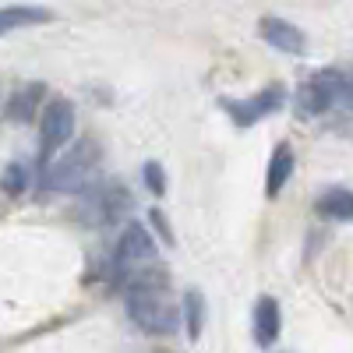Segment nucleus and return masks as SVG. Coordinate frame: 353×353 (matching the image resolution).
Returning <instances> with one entry per match:
<instances>
[{"instance_id":"423d86ee","label":"nucleus","mask_w":353,"mask_h":353,"mask_svg":"<svg viewBox=\"0 0 353 353\" xmlns=\"http://www.w3.org/2000/svg\"><path fill=\"white\" fill-rule=\"evenodd\" d=\"M223 106H226V113L233 117V124L248 128V124L261 121L265 113H276V110L283 106V88H279V85H272V88H265V92H258V96H254V99H248V103L223 99Z\"/></svg>"},{"instance_id":"9b49d317","label":"nucleus","mask_w":353,"mask_h":353,"mask_svg":"<svg viewBox=\"0 0 353 353\" xmlns=\"http://www.w3.org/2000/svg\"><path fill=\"white\" fill-rule=\"evenodd\" d=\"M290 173H293V149H290V145H279V149L272 152L269 170H265V191H269V198H276L286 188Z\"/></svg>"},{"instance_id":"7ed1b4c3","label":"nucleus","mask_w":353,"mask_h":353,"mask_svg":"<svg viewBox=\"0 0 353 353\" xmlns=\"http://www.w3.org/2000/svg\"><path fill=\"white\" fill-rule=\"evenodd\" d=\"M74 138V106L57 96L46 103L43 110V134H39V152H43V163L61 149V145H68Z\"/></svg>"},{"instance_id":"dca6fc26","label":"nucleus","mask_w":353,"mask_h":353,"mask_svg":"<svg viewBox=\"0 0 353 353\" xmlns=\"http://www.w3.org/2000/svg\"><path fill=\"white\" fill-rule=\"evenodd\" d=\"M145 184H149V191H156V194L166 191V173L159 170V163H149V166H145Z\"/></svg>"},{"instance_id":"2eb2a0df","label":"nucleus","mask_w":353,"mask_h":353,"mask_svg":"<svg viewBox=\"0 0 353 353\" xmlns=\"http://www.w3.org/2000/svg\"><path fill=\"white\" fill-rule=\"evenodd\" d=\"M25 184H28V173H25L21 163H11V166L4 170V176H0V188H4L8 194H21Z\"/></svg>"},{"instance_id":"9d476101","label":"nucleus","mask_w":353,"mask_h":353,"mask_svg":"<svg viewBox=\"0 0 353 353\" xmlns=\"http://www.w3.org/2000/svg\"><path fill=\"white\" fill-rule=\"evenodd\" d=\"M53 14L46 8H32V4H14V8H0V36L4 32H14V28H28V25H43L50 21Z\"/></svg>"},{"instance_id":"0eeeda50","label":"nucleus","mask_w":353,"mask_h":353,"mask_svg":"<svg viewBox=\"0 0 353 353\" xmlns=\"http://www.w3.org/2000/svg\"><path fill=\"white\" fill-rule=\"evenodd\" d=\"M258 32H261L265 43L276 46V50H283V53H304V50H307V36L301 32L297 25H290V21H283V18L265 14L261 25H258Z\"/></svg>"},{"instance_id":"f257e3e1","label":"nucleus","mask_w":353,"mask_h":353,"mask_svg":"<svg viewBox=\"0 0 353 353\" xmlns=\"http://www.w3.org/2000/svg\"><path fill=\"white\" fill-rule=\"evenodd\" d=\"M128 314L138 329L152 336H173L181 329V314L166 297V286H131L128 290Z\"/></svg>"},{"instance_id":"39448f33","label":"nucleus","mask_w":353,"mask_h":353,"mask_svg":"<svg viewBox=\"0 0 353 353\" xmlns=\"http://www.w3.org/2000/svg\"><path fill=\"white\" fill-rule=\"evenodd\" d=\"M128 205H131V198H128V191H124L121 184H96L92 191L85 194L81 212H85V223L106 226V223H113L117 216H124Z\"/></svg>"},{"instance_id":"f03ea898","label":"nucleus","mask_w":353,"mask_h":353,"mask_svg":"<svg viewBox=\"0 0 353 353\" xmlns=\"http://www.w3.org/2000/svg\"><path fill=\"white\" fill-rule=\"evenodd\" d=\"M96 163H99V145L92 138H81L71 152H64L46 170V184L53 191H81L88 184V176H92Z\"/></svg>"},{"instance_id":"6e6552de","label":"nucleus","mask_w":353,"mask_h":353,"mask_svg":"<svg viewBox=\"0 0 353 353\" xmlns=\"http://www.w3.org/2000/svg\"><path fill=\"white\" fill-rule=\"evenodd\" d=\"M152 254H156V244H152V237L145 233V226L131 223V226L124 230L121 244H117V265H121V269H134V265L149 261Z\"/></svg>"},{"instance_id":"f8f14e48","label":"nucleus","mask_w":353,"mask_h":353,"mask_svg":"<svg viewBox=\"0 0 353 353\" xmlns=\"http://www.w3.org/2000/svg\"><path fill=\"white\" fill-rule=\"evenodd\" d=\"M46 103V88L39 85V81H32V85H25V88H18V92H14V99H11V117H14V121H32V117H36V110Z\"/></svg>"},{"instance_id":"4468645a","label":"nucleus","mask_w":353,"mask_h":353,"mask_svg":"<svg viewBox=\"0 0 353 353\" xmlns=\"http://www.w3.org/2000/svg\"><path fill=\"white\" fill-rule=\"evenodd\" d=\"M184 311H188V332H191V339H198V336H201V314H205V301H201L198 290L188 293Z\"/></svg>"},{"instance_id":"1a4fd4ad","label":"nucleus","mask_w":353,"mask_h":353,"mask_svg":"<svg viewBox=\"0 0 353 353\" xmlns=\"http://www.w3.org/2000/svg\"><path fill=\"white\" fill-rule=\"evenodd\" d=\"M279 325H283L279 304L272 297H258V304H254V339H258V346H272L279 339Z\"/></svg>"},{"instance_id":"20e7f679","label":"nucleus","mask_w":353,"mask_h":353,"mask_svg":"<svg viewBox=\"0 0 353 353\" xmlns=\"http://www.w3.org/2000/svg\"><path fill=\"white\" fill-rule=\"evenodd\" d=\"M301 103L307 113H321L332 106H346L350 103V81L339 71H321L314 74L304 88H301Z\"/></svg>"},{"instance_id":"ddd939ff","label":"nucleus","mask_w":353,"mask_h":353,"mask_svg":"<svg viewBox=\"0 0 353 353\" xmlns=\"http://www.w3.org/2000/svg\"><path fill=\"white\" fill-rule=\"evenodd\" d=\"M318 212L325 216V219H350L353 216V198H350V191L346 188H336V191H329V194H321L318 198Z\"/></svg>"}]
</instances>
